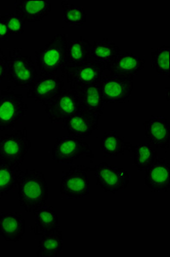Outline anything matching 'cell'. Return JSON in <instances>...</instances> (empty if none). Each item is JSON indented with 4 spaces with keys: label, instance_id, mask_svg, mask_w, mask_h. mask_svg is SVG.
Returning a JSON list of instances; mask_svg holds the SVG:
<instances>
[{
    "label": "cell",
    "instance_id": "cell-4",
    "mask_svg": "<svg viewBox=\"0 0 170 257\" xmlns=\"http://www.w3.org/2000/svg\"><path fill=\"white\" fill-rule=\"evenodd\" d=\"M28 112L22 94L8 86L0 90V132L12 131L22 123Z\"/></svg>",
    "mask_w": 170,
    "mask_h": 257
},
{
    "label": "cell",
    "instance_id": "cell-32",
    "mask_svg": "<svg viewBox=\"0 0 170 257\" xmlns=\"http://www.w3.org/2000/svg\"><path fill=\"white\" fill-rule=\"evenodd\" d=\"M166 96H167V100H168V88H166Z\"/></svg>",
    "mask_w": 170,
    "mask_h": 257
},
{
    "label": "cell",
    "instance_id": "cell-26",
    "mask_svg": "<svg viewBox=\"0 0 170 257\" xmlns=\"http://www.w3.org/2000/svg\"><path fill=\"white\" fill-rule=\"evenodd\" d=\"M134 163L138 171L142 172L156 159L158 158V154L150 144H138L132 145Z\"/></svg>",
    "mask_w": 170,
    "mask_h": 257
},
{
    "label": "cell",
    "instance_id": "cell-9",
    "mask_svg": "<svg viewBox=\"0 0 170 257\" xmlns=\"http://www.w3.org/2000/svg\"><path fill=\"white\" fill-rule=\"evenodd\" d=\"M96 177V184L106 192L124 191L131 182V177L126 170L116 165L101 162L91 167Z\"/></svg>",
    "mask_w": 170,
    "mask_h": 257
},
{
    "label": "cell",
    "instance_id": "cell-31",
    "mask_svg": "<svg viewBox=\"0 0 170 257\" xmlns=\"http://www.w3.org/2000/svg\"><path fill=\"white\" fill-rule=\"evenodd\" d=\"M9 35V30L7 29L4 22L0 16V41H8Z\"/></svg>",
    "mask_w": 170,
    "mask_h": 257
},
{
    "label": "cell",
    "instance_id": "cell-11",
    "mask_svg": "<svg viewBox=\"0 0 170 257\" xmlns=\"http://www.w3.org/2000/svg\"><path fill=\"white\" fill-rule=\"evenodd\" d=\"M64 90V82L58 76L38 74L36 82L28 91L26 97L44 106Z\"/></svg>",
    "mask_w": 170,
    "mask_h": 257
},
{
    "label": "cell",
    "instance_id": "cell-18",
    "mask_svg": "<svg viewBox=\"0 0 170 257\" xmlns=\"http://www.w3.org/2000/svg\"><path fill=\"white\" fill-rule=\"evenodd\" d=\"M15 5L16 14L28 24L42 20L52 12V4L48 0H16Z\"/></svg>",
    "mask_w": 170,
    "mask_h": 257
},
{
    "label": "cell",
    "instance_id": "cell-24",
    "mask_svg": "<svg viewBox=\"0 0 170 257\" xmlns=\"http://www.w3.org/2000/svg\"><path fill=\"white\" fill-rule=\"evenodd\" d=\"M91 47L92 43L82 37L68 41L66 66L91 60Z\"/></svg>",
    "mask_w": 170,
    "mask_h": 257
},
{
    "label": "cell",
    "instance_id": "cell-29",
    "mask_svg": "<svg viewBox=\"0 0 170 257\" xmlns=\"http://www.w3.org/2000/svg\"><path fill=\"white\" fill-rule=\"evenodd\" d=\"M1 18L9 30L10 35H22L24 33L25 22L16 13H9L1 16Z\"/></svg>",
    "mask_w": 170,
    "mask_h": 257
},
{
    "label": "cell",
    "instance_id": "cell-27",
    "mask_svg": "<svg viewBox=\"0 0 170 257\" xmlns=\"http://www.w3.org/2000/svg\"><path fill=\"white\" fill-rule=\"evenodd\" d=\"M62 20L71 27H83L86 22V12L82 7L68 1H62Z\"/></svg>",
    "mask_w": 170,
    "mask_h": 257
},
{
    "label": "cell",
    "instance_id": "cell-30",
    "mask_svg": "<svg viewBox=\"0 0 170 257\" xmlns=\"http://www.w3.org/2000/svg\"><path fill=\"white\" fill-rule=\"evenodd\" d=\"M6 65H7V55L3 50L0 48V82H2L6 78Z\"/></svg>",
    "mask_w": 170,
    "mask_h": 257
},
{
    "label": "cell",
    "instance_id": "cell-12",
    "mask_svg": "<svg viewBox=\"0 0 170 257\" xmlns=\"http://www.w3.org/2000/svg\"><path fill=\"white\" fill-rule=\"evenodd\" d=\"M104 103H122L134 90V79L122 76H104L100 82Z\"/></svg>",
    "mask_w": 170,
    "mask_h": 257
},
{
    "label": "cell",
    "instance_id": "cell-1",
    "mask_svg": "<svg viewBox=\"0 0 170 257\" xmlns=\"http://www.w3.org/2000/svg\"><path fill=\"white\" fill-rule=\"evenodd\" d=\"M20 207L26 213H34L48 200L49 184L44 173L36 169H26L18 179Z\"/></svg>",
    "mask_w": 170,
    "mask_h": 257
},
{
    "label": "cell",
    "instance_id": "cell-13",
    "mask_svg": "<svg viewBox=\"0 0 170 257\" xmlns=\"http://www.w3.org/2000/svg\"><path fill=\"white\" fill-rule=\"evenodd\" d=\"M144 184L152 192H168L170 164L165 158L156 159L144 170Z\"/></svg>",
    "mask_w": 170,
    "mask_h": 257
},
{
    "label": "cell",
    "instance_id": "cell-10",
    "mask_svg": "<svg viewBox=\"0 0 170 257\" xmlns=\"http://www.w3.org/2000/svg\"><path fill=\"white\" fill-rule=\"evenodd\" d=\"M44 107V112L52 123H64L68 117L80 111L82 105L76 91L64 89Z\"/></svg>",
    "mask_w": 170,
    "mask_h": 257
},
{
    "label": "cell",
    "instance_id": "cell-15",
    "mask_svg": "<svg viewBox=\"0 0 170 257\" xmlns=\"http://www.w3.org/2000/svg\"><path fill=\"white\" fill-rule=\"evenodd\" d=\"M146 67V59L142 55L135 53H120L110 63L106 65L110 76L132 78Z\"/></svg>",
    "mask_w": 170,
    "mask_h": 257
},
{
    "label": "cell",
    "instance_id": "cell-23",
    "mask_svg": "<svg viewBox=\"0 0 170 257\" xmlns=\"http://www.w3.org/2000/svg\"><path fill=\"white\" fill-rule=\"evenodd\" d=\"M64 233L59 229L50 233L44 234L38 241V248L36 252L38 257H58L62 254Z\"/></svg>",
    "mask_w": 170,
    "mask_h": 257
},
{
    "label": "cell",
    "instance_id": "cell-19",
    "mask_svg": "<svg viewBox=\"0 0 170 257\" xmlns=\"http://www.w3.org/2000/svg\"><path fill=\"white\" fill-rule=\"evenodd\" d=\"M34 214V224L31 227V230L37 236H43L44 234L50 233L60 229L56 208L50 205L42 206Z\"/></svg>",
    "mask_w": 170,
    "mask_h": 257
},
{
    "label": "cell",
    "instance_id": "cell-14",
    "mask_svg": "<svg viewBox=\"0 0 170 257\" xmlns=\"http://www.w3.org/2000/svg\"><path fill=\"white\" fill-rule=\"evenodd\" d=\"M100 116L80 109L64 122V128L70 136L86 138L97 132Z\"/></svg>",
    "mask_w": 170,
    "mask_h": 257
},
{
    "label": "cell",
    "instance_id": "cell-25",
    "mask_svg": "<svg viewBox=\"0 0 170 257\" xmlns=\"http://www.w3.org/2000/svg\"><path fill=\"white\" fill-rule=\"evenodd\" d=\"M21 167L0 162V197L9 194L18 185Z\"/></svg>",
    "mask_w": 170,
    "mask_h": 257
},
{
    "label": "cell",
    "instance_id": "cell-3",
    "mask_svg": "<svg viewBox=\"0 0 170 257\" xmlns=\"http://www.w3.org/2000/svg\"><path fill=\"white\" fill-rule=\"evenodd\" d=\"M6 76L16 88H30L38 76V70L32 57L15 48L7 55Z\"/></svg>",
    "mask_w": 170,
    "mask_h": 257
},
{
    "label": "cell",
    "instance_id": "cell-17",
    "mask_svg": "<svg viewBox=\"0 0 170 257\" xmlns=\"http://www.w3.org/2000/svg\"><path fill=\"white\" fill-rule=\"evenodd\" d=\"M26 223L18 213H0V236L6 242H18L24 237Z\"/></svg>",
    "mask_w": 170,
    "mask_h": 257
},
{
    "label": "cell",
    "instance_id": "cell-28",
    "mask_svg": "<svg viewBox=\"0 0 170 257\" xmlns=\"http://www.w3.org/2000/svg\"><path fill=\"white\" fill-rule=\"evenodd\" d=\"M170 47L162 46L150 54L152 69L158 75L170 76Z\"/></svg>",
    "mask_w": 170,
    "mask_h": 257
},
{
    "label": "cell",
    "instance_id": "cell-21",
    "mask_svg": "<svg viewBox=\"0 0 170 257\" xmlns=\"http://www.w3.org/2000/svg\"><path fill=\"white\" fill-rule=\"evenodd\" d=\"M100 145L104 157L114 158L126 152H132V144L126 143L116 131L104 133Z\"/></svg>",
    "mask_w": 170,
    "mask_h": 257
},
{
    "label": "cell",
    "instance_id": "cell-22",
    "mask_svg": "<svg viewBox=\"0 0 170 257\" xmlns=\"http://www.w3.org/2000/svg\"><path fill=\"white\" fill-rule=\"evenodd\" d=\"M120 53L122 49L112 39L104 38L92 43L91 59L101 64H110Z\"/></svg>",
    "mask_w": 170,
    "mask_h": 257
},
{
    "label": "cell",
    "instance_id": "cell-2",
    "mask_svg": "<svg viewBox=\"0 0 170 257\" xmlns=\"http://www.w3.org/2000/svg\"><path fill=\"white\" fill-rule=\"evenodd\" d=\"M68 40L65 34H58L36 52V64L42 75H56L67 64Z\"/></svg>",
    "mask_w": 170,
    "mask_h": 257
},
{
    "label": "cell",
    "instance_id": "cell-16",
    "mask_svg": "<svg viewBox=\"0 0 170 257\" xmlns=\"http://www.w3.org/2000/svg\"><path fill=\"white\" fill-rule=\"evenodd\" d=\"M144 137L149 140L150 144L160 149L170 148V125L164 117H150L143 123Z\"/></svg>",
    "mask_w": 170,
    "mask_h": 257
},
{
    "label": "cell",
    "instance_id": "cell-7",
    "mask_svg": "<svg viewBox=\"0 0 170 257\" xmlns=\"http://www.w3.org/2000/svg\"><path fill=\"white\" fill-rule=\"evenodd\" d=\"M53 161L62 165L73 164L82 157L94 158L90 145L82 138L73 136H62L55 139L52 150Z\"/></svg>",
    "mask_w": 170,
    "mask_h": 257
},
{
    "label": "cell",
    "instance_id": "cell-6",
    "mask_svg": "<svg viewBox=\"0 0 170 257\" xmlns=\"http://www.w3.org/2000/svg\"><path fill=\"white\" fill-rule=\"evenodd\" d=\"M31 148L26 128L0 136V162L20 167Z\"/></svg>",
    "mask_w": 170,
    "mask_h": 257
},
{
    "label": "cell",
    "instance_id": "cell-20",
    "mask_svg": "<svg viewBox=\"0 0 170 257\" xmlns=\"http://www.w3.org/2000/svg\"><path fill=\"white\" fill-rule=\"evenodd\" d=\"M76 92L82 109L98 114L100 117L104 115V102L101 94L100 82L83 87Z\"/></svg>",
    "mask_w": 170,
    "mask_h": 257
},
{
    "label": "cell",
    "instance_id": "cell-8",
    "mask_svg": "<svg viewBox=\"0 0 170 257\" xmlns=\"http://www.w3.org/2000/svg\"><path fill=\"white\" fill-rule=\"evenodd\" d=\"M91 167L84 166L71 167L62 173L60 193L68 199H82L90 193Z\"/></svg>",
    "mask_w": 170,
    "mask_h": 257
},
{
    "label": "cell",
    "instance_id": "cell-5",
    "mask_svg": "<svg viewBox=\"0 0 170 257\" xmlns=\"http://www.w3.org/2000/svg\"><path fill=\"white\" fill-rule=\"evenodd\" d=\"M106 71V64L91 59L80 64L67 65L61 73L67 81L70 89L76 91L88 85L100 82Z\"/></svg>",
    "mask_w": 170,
    "mask_h": 257
}]
</instances>
